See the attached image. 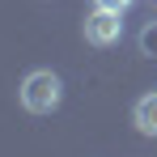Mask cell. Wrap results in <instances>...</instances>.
Returning a JSON list of instances; mask_svg holds the SVG:
<instances>
[{
    "label": "cell",
    "mask_w": 157,
    "mask_h": 157,
    "mask_svg": "<svg viewBox=\"0 0 157 157\" xmlns=\"http://www.w3.org/2000/svg\"><path fill=\"white\" fill-rule=\"evenodd\" d=\"M59 98H64V81L55 77L51 68H38V72H30L21 81V106L30 115H51L59 106Z\"/></svg>",
    "instance_id": "obj_1"
},
{
    "label": "cell",
    "mask_w": 157,
    "mask_h": 157,
    "mask_svg": "<svg viewBox=\"0 0 157 157\" xmlns=\"http://www.w3.org/2000/svg\"><path fill=\"white\" fill-rule=\"evenodd\" d=\"M123 13H110V9H94L89 17H85V43H94V47H115L119 38H123V21H119Z\"/></svg>",
    "instance_id": "obj_2"
},
{
    "label": "cell",
    "mask_w": 157,
    "mask_h": 157,
    "mask_svg": "<svg viewBox=\"0 0 157 157\" xmlns=\"http://www.w3.org/2000/svg\"><path fill=\"white\" fill-rule=\"evenodd\" d=\"M132 123L144 132V136H157V94H144L136 110H132Z\"/></svg>",
    "instance_id": "obj_3"
},
{
    "label": "cell",
    "mask_w": 157,
    "mask_h": 157,
    "mask_svg": "<svg viewBox=\"0 0 157 157\" xmlns=\"http://www.w3.org/2000/svg\"><path fill=\"white\" fill-rule=\"evenodd\" d=\"M140 55H153L157 59V21H149L140 30Z\"/></svg>",
    "instance_id": "obj_4"
},
{
    "label": "cell",
    "mask_w": 157,
    "mask_h": 157,
    "mask_svg": "<svg viewBox=\"0 0 157 157\" xmlns=\"http://www.w3.org/2000/svg\"><path fill=\"white\" fill-rule=\"evenodd\" d=\"M94 9H110V13H128L132 0H94Z\"/></svg>",
    "instance_id": "obj_5"
}]
</instances>
